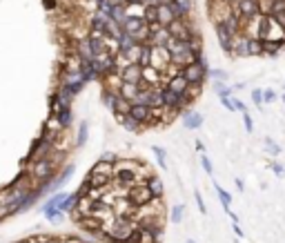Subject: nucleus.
Wrapping results in <instances>:
<instances>
[{"mask_svg": "<svg viewBox=\"0 0 285 243\" xmlns=\"http://www.w3.org/2000/svg\"><path fill=\"white\" fill-rule=\"evenodd\" d=\"M136 221L134 219H127V216H116L114 223L109 225V230L105 232V239L111 243H127L136 232Z\"/></svg>", "mask_w": 285, "mask_h": 243, "instance_id": "obj_1", "label": "nucleus"}, {"mask_svg": "<svg viewBox=\"0 0 285 243\" xmlns=\"http://www.w3.org/2000/svg\"><path fill=\"white\" fill-rule=\"evenodd\" d=\"M259 38L263 43H285V27L274 18V16H263V23H261V34Z\"/></svg>", "mask_w": 285, "mask_h": 243, "instance_id": "obj_2", "label": "nucleus"}, {"mask_svg": "<svg viewBox=\"0 0 285 243\" xmlns=\"http://www.w3.org/2000/svg\"><path fill=\"white\" fill-rule=\"evenodd\" d=\"M53 172H56V161L52 156L36 159L34 165H31V179L38 181L40 185H49L53 181Z\"/></svg>", "mask_w": 285, "mask_h": 243, "instance_id": "obj_3", "label": "nucleus"}, {"mask_svg": "<svg viewBox=\"0 0 285 243\" xmlns=\"http://www.w3.org/2000/svg\"><path fill=\"white\" fill-rule=\"evenodd\" d=\"M234 16L232 0H209V18L214 25H225Z\"/></svg>", "mask_w": 285, "mask_h": 243, "instance_id": "obj_4", "label": "nucleus"}, {"mask_svg": "<svg viewBox=\"0 0 285 243\" xmlns=\"http://www.w3.org/2000/svg\"><path fill=\"white\" fill-rule=\"evenodd\" d=\"M172 63V54H169V49L165 47V45H152V56H150V67L158 69V72H163L167 65Z\"/></svg>", "mask_w": 285, "mask_h": 243, "instance_id": "obj_5", "label": "nucleus"}, {"mask_svg": "<svg viewBox=\"0 0 285 243\" xmlns=\"http://www.w3.org/2000/svg\"><path fill=\"white\" fill-rule=\"evenodd\" d=\"M183 76L189 85H205V81L209 78V69L201 67L198 63L194 65H185L183 67Z\"/></svg>", "mask_w": 285, "mask_h": 243, "instance_id": "obj_6", "label": "nucleus"}, {"mask_svg": "<svg viewBox=\"0 0 285 243\" xmlns=\"http://www.w3.org/2000/svg\"><path fill=\"white\" fill-rule=\"evenodd\" d=\"M234 14L241 20H250L261 14L259 9V0H234Z\"/></svg>", "mask_w": 285, "mask_h": 243, "instance_id": "obj_7", "label": "nucleus"}, {"mask_svg": "<svg viewBox=\"0 0 285 243\" xmlns=\"http://www.w3.org/2000/svg\"><path fill=\"white\" fill-rule=\"evenodd\" d=\"M127 199H130L131 203L136 205V208H140V205H147V203H150L154 196H152V192H150V188H147V183H138V185H134V188L130 190Z\"/></svg>", "mask_w": 285, "mask_h": 243, "instance_id": "obj_8", "label": "nucleus"}, {"mask_svg": "<svg viewBox=\"0 0 285 243\" xmlns=\"http://www.w3.org/2000/svg\"><path fill=\"white\" fill-rule=\"evenodd\" d=\"M214 29H216V40H218V45H221V49L227 56H232V43H234V36L236 34H232L227 25H214Z\"/></svg>", "mask_w": 285, "mask_h": 243, "instance_id": "obj_9", "label": "nucleus"}, {"mask_svg": "<svg viewBox=\"0 0 285 243\" xmlns=\"http://www.w3.org/2000/svg\"><path fill=\"white\" fill-rule=\"evenodd\" d=\"M130 116L134 118V121H138L143 127L152 125V107L150 105H140V103H131Z\"/></svg>", "mask_w": 285, "mask_h": 243, "instance_id": "obj_10", "label": "nucleus"}, {"mask_svg": "<svg viewBox=\"0 0 285 243\" xmlns=\"http://www.w3.org/2000/svg\"><path fill=\"white\" fill-rule=\"evenodd\" d=\"M247 45H250V38H247L243 31H238V34L234 36V43H232V56H236V58H250Z\"/></svg>", "mask_w": 285, "mask_h": 243, "instance_id": "obj_11", "label": "nucleus"}, {"mask_svg": "<svg viewBox=\"0 0 285 243\" xmlns=\"http://www.w3.org/2000/svg\"><path fill=\"white\" fill-rule=\"evenodd\" d=\"M165 47L169 49V54H172V58H174V56H183V54H187V52H194V49H192V45H189L187 40L174 38V36H172V38L167 40V45H165Z\"/></svg>", "mask_w": 285, "mask_h": 243, "instance_id": "obj_12", "label": "nucleus"}, {"mask_svg": "<svg viewBox=\"0 0 285 243\" xmlns=\"http://www.w3.org/2000/svg\"><path fill=\"white\" fill-rule=\"evenodd\" d=\"M143 83H145L147 87H158V85H165L163 72H158V69H154V67H143Z\"/></svg>", "mask_w": 285, "mask_h": 243, "instance_id": "obj_13", "label": "nucleus"}, {"mask_svg": "<svg viewBox=\"0 0 285 243\" xmlns=\"http://www.w3.org/2000/svg\"><path fill=\"white\" fill-rule=\"evenodd\" d=\"M114 214H116V216H127V219H131V216H134V212H136V205L131 203L130 199H116V203H114Z\"/></svg>", "mask_w": 285, "mask_h": 243, "instance_id": "obj_14", "label": "nucleus"}, {"mask_svg": "<svg viewBox=\"0 0 285 243\" xmlns=\"http://www.w3.org/2000/svg\"><path fill=\"white\" fill-rule=\"evenodd\" d=\"M181 116H183V127H185V130H198V127L203 125V114H201V112L185 109Z\"/></svg>", "mask_w": 285, "mask_h": 243, "instance_id": "obj_15", "label": "nucleus"}, {"mask_svg": "<svg viewBox=\"0 0 285 243\" xmlns=\"http://www.w3.org/2000/svg\"><path fill=\"white\" fill-rule=\"evenodd\" d=\"M123 76V83H131V85H138L143 81V67L140 65H130L121 72Z\"/></svg>", "mask_w": 285, "mask_h": 243, "instance_id": "obj_16", "label": "nucleus"}, {"mask_svg": "<svg viewBox=\"0 0 285 243\" xmlns=\"http://www.w3.org/2000/svg\"><path fill=\"white\" fill-rule=\"evenodd\" d=\"M145 183H147V188H150V192H152L154 199H163V196H165V183H163V179H160L158 174H152Z\"/></svg>", "mask_w": 285, "mask_h": 243, "instance_id": "obj_17", "label": "nucleus"}, {"mask_svg": "<svg viewBox=\"0 0 285 243\" xmlns=\"http://www.w3.org/2000/svg\"><path fill=\"white\" fill-rule=\"evenodd\" d=\"M172 9H174L176 18H189V11H192V0H167Z\"/></svg>", "mask_w": 285, "mask_h": 243, "instance_id": "obj_18", "label": "nucleus"}, {"mask_svg": "<svg viewBox=\"0 0 285 243\" xmlns=\"http://www.w3.org/2000/svg\"><path fill=\"white\" fill-rule=\"evenodd\" d=\"M165 87H169V89H172V92H176V94H179V96H183V94L189 89V83H187V81H185V76H183V74H179V76L169 78L167 83H165Z\"/></svg>", "mask_w": 285, "mask_h": 243, "instance_id": "obj_19", "label": "nucleus"}, {"mask_svg": "<svg viewBox=\"0 0 285 243\" xmlns=\"http://www.w3.org/2000/svg\"><path fill=\"white\" fill-rule=\"evenodd\" d=\"M172 20H176V14H174V9H172V5H169V2H158V23L167 27Z\"/></svg>", "mask_w": 285, "mask_h": 243, "instance_id": "obj_20", "label": "nucleus"}, {"mask_svg": "<svg viewBox=\"0 0 285 243\" xmlns=\"http://www.w3.org/2000/svg\"><path fill=\"white\" fill-rule=\"evenodd\" d=\"M214 190H216V196H218V201H221L225 214H230V212H232V194H230L225 188H221L218 183H214Z\"/></svg>", "mask_w": 285, "mask_h": 243, "instance_id": "obj_21", "label": "nucleus"}, {"mask_svg": "<svg viewBox=\"0 0 285 243\" xmlns=\"http://www.w3.org/2000/svg\"><path fill=\"white\" fill-rule=\"evenodd\" d=\"M89 181V188H107V185L114 181V176H107V174H98V172H89L87 174Z\"/></svg>", "mask_w": 285, "mask_h": 243, "instance_id": "obj_22", "label": "nucleus"}, {"mask_svg": "<svg viewBox=\"0 0 285 243\" xmlns=\"http://www.w3.org/2000/svg\"><path fill=\"white\" fill-rule=\"evenodd\" d=\"M145 25H147V23H145L143 18H127L125 23H123V31H127V34L134 36V34H138V31L143 29Z\"/></svg>", "mask_w": 285, "mask_h": 243, "instance_id": "obj_23", "label": "nucleus"}, {"mask_svg": "<svg viewBox=\"0 0 285 243\" xmlns=\"http://www.w3.org/2000/svg\"><path fill=\"white\" fill-rule=\"evenodd\" d=\"M138 92H140V87H138V85H131V83H123L121 89H118V94H121V96L125 98V101H130V103L136 101Z\"/></svg>", "mask_w": 285, "mask_h": 243, "instance_id": "obj_24", "label": "nucleus"}, {"mask_svg": "<svg viewBox=\"0 0 285 243\" xmlns=\"http://www.w3.org/2000/svg\"><path fill=\"white\" fill-rule=\"evenodd\" d=\"M116 121L121 123V125L125 127L127 132H140V130H143V125H140L138 121H134V118H131L130 114H118V116H116Z\"/></svg>", "mask_w": 285, "mask_h": 243, "instance_id": "obj_25", "label": "nucleus"}, {"mask_svg": "<svg viewBox=\"0 0 285 243\" xmlns=\"http://www.w3.org/2000/svg\"><path fill=\"white\" fill-rule=\"evenodd\" d=\"M130 109H131V103L125 101V98L118 94L116 101H114V107H111V114H114V116H118V114H130Z\"/></svg>", "mask_w": 285, "mask_h": 243, "instance_id": "obj_26", "label": "nucleus"}, {"mask_svg": "<svg viewBox=\"0 0 285 243\" xmlns=\"http://www.w3.org/2000/svg\"><path fill=\"white\" fill-rule=\"evenodd\" d=\"M125 14H127V18H143L145 16V5L130 2V5H125Z\"/></svg>", "mask_w": 285, "mask_h": 243, "instance_id": "obj_27", "label": "nucleus"}, {"mask_svg": "<svg viewBox=\"0 0 285 243\" xmlns=\"http://www.w3.org/2000/svg\"><path fill=\"white\" fill-rule=\"evenodd\" d=\"M89 172H98V174H107V176H114V163H107V161L98 159L94 163V167Z\"/></svg>", "mask_w": 285, "mask_h": 243, "instance_id": "obj_28", "label": "nucleus"}, {"mask_svg": "<svg viewBox=\"0 0 285 243\" xmlns=\"http://www.w3.org/2000/svg\"><path fill=\"white\" fill-rule=\"evenodd\" d=\"M53 116L58 118V123H60V127H69L72 125V118H74V114H72V107H63V109H58V112L53 114Z\"/></svg>", "mask_w": 285, "mask_h": 243, "instance_id": "obj_29", "label": "nucleus"}, {"mask_svg": "<svg viewBox=\"0 0 285 243\" xmlns=\"http://www.w3.org/2000/svg\"><path fill=\"white\" fill-rule=\"evenodd\" d=\"M134 45H138V43L134 40V36L127 34V31H123L121 38H118V47H121V54H127L131 47H134Z\"/></svg>", "mask_w": 285, "mask_h": 243, "instance_id": "obj_30", "label": "nucleus"}, {"mask_svg": "<svg viewBox=\"0 0 285 243\" xmlns=\"http://www.w3.org/2000/svg\"><path fill=\"white\" fill-rule=\"evenodd\" d=\"M78 192H72L69 194L67 192V196H65V201L60 203V212H74V208H76V203H78Z\"/></svg>", "mask_w": 285, "mask_h": 243, "instance_id": "obj_31", "label": "nucleus"}, {"mask_svg": "<svg viewBox=\"0 0 285 243\" xmlns=\"http://www.w3.org/2000/svg\"><path fill=\"white\" fill-rule=\"evenodd\" d=\"M152 154L156 156L160 170H167V150H165V147H160V145H152Z\"/></svg>", "mask_w": 285, "mask_h": 243, "instance_id": "obj_32", "label": "nucleus"}, {"mask_svg": "<svg viewBox=\"0 0 285 243\" xmlns=\"http://www.w3.org/2000/svg\"><path fill=\"white\" fill-rule=\"evenodd\" d=\"M285 47V43H263V56H272V58H274V56H279V52L281 49Z\"/></svg>", "mask_w": 285, "mask_h": 243, "instance_id": "obj_33", "label": "nucleus"}, {"mask_svg": "<svg viewBox=\"0 0 285 243\" xmlns=\"http://www.w3.org/2000/svg\"><path fill=\"white\" fill-rule=\"evenodd\" d=\"M183 216H185V205L183 203L174 205V208L169 210V221H172L174 225H179L181 221H183Z\"/></svg>", "mask_w": 285, "mask_h": 243, "instance_id": "obj_34", "label": "nucleus"}, {"mask_svg": "<svg viewBox=\"0 0 285 243\" xmlns=\"http://www.w3.org/2000/svg\"><path fill=\"white\" fill-rule=\"evenodd\" d=\"M214 92H216L218 98H225V96H232L234 87H227L225 81H214Z\"/></svg>", "mask_w": 285, "mask_h": 243, "instance_id": "obj_35", "label": "nucleus"}, {"mask_svg": "<svg viewBox=\"0 0 285 243\" xmlns=\"http://www.w3.org/2000/svg\"><path fill=\"white\" fill-rule=\"evenodd\" d=\"M147 25L158 23V5H145V16H143Z\"/></svg>", "mask_w": 285, "mask_h": 243, "instance_id": "obj_36", "label": "nucleus"}, {"mask_svg": "<svg viewBox=\"0 0 285 243\" xmlns=\"http://www.w3.org/2000/svg\"><path fill=\"white\" fill-rule=\"evenodd\" d=\"M179 74H183V67H181V65H176V63H169L167 67L163 69V81H165V83H167L169 78L179 76Z\"/></svg>", "mask_w": 285, "mask_h": 243, "instance_id": "obj_37", "label": "nucleus"}, {"mask_svg": "<svg viewBox=\"0 0 285 243\" xmlns=\"http://www.w3.org/2000/svg\"><path fill=\"white\" fill-rule=\"evenodd\" d=\"M111 20L118 23L123 27V23L127 20V14H125V5H114V11H111Z\"/></svg>", "mask_w": 285, "mask_h": 243, "instance_id": "obj_38", "label": "nucleus"}, {"mask_svg": "<svg viewBox=\"0 0 285 243\" xmlns=\"http://www.w3.org/2000/svg\"><path fill=\"white\" fill-rule=\"evenodd\" d=\"M247 52H250V56H263V40L261 38H250Z\"/></svg>", "mask_w": 285, "mask_h": 243, "instance_id": "obj_39", "label": "nucleus"}, {"mask_svg": "<svg viewBox=\"0 0 285 243\" xmlns=\"http://www.w3.org/2000/svg\"><path fill=\"white\" fill-rule=\"evenodd\" d=\"M96 11L101 16H105V18H111V11H114V5H111L109 0H101L96 5Z\"/></svg>", "mask_w": 285, "mask_h": 243, "instance_id": "obj_40", "label": "nucleus"}, {"mask_svg": "<svg viewBox=\"0 0 285 243\" xmlns=\"http://www.w3.org/2000/svg\"><path fill=\"white\" fill-rule=\"evenodd\" d=\"M150 56H152V45H143V49H140V58H138L140 67H150Z\"/></svg>", "mask_w": 285, "mask_h": 243, "instance_id": "obj_41", "label": "nucleus"}, {"mask_svg": "<svg viewBox=\"0 0 285 243\" xmlns=\"http://www.w3.org/2000/svg\"><path fill=\"white\" fill-rule=\"evenodd\" d=\"M87 132H89V123L82 121L80 127H78V141H76V145H85V141H87Z\"/></svg>", "mask_w": 285, "mask_h": 243, "instance_id": "obj_42", "label": "nucleus"}, {"mask_svg": "<svg viewBox=\"0 0 285 243\" xmlns=\"http://www.w3.org/2000/svg\"><path fill=\"white\" fill-rule=\"evenodd\" d=\"M116 96H118V92H114V89H103V103H105L107 107H114V101H116Z\"/></svg>", "mask_w": 285, "mask_h": 243, "instance_id": "obj_43", "label": "nucleus"}, {"mask_svg": "<svg viewBox=\"0 0 285 243\" xmlns=\"http://www.w3.org/2000/svg\"><path fill=\"white\" fill-rule=\"evenodd\" d=\"M201 167L205 170L207 176H214V165H212V161H209L207 154H201Z\"/></svg>", "mask_w": 285, "mask_h": 243, "instance_id": "obj_44", "label": "nucleus"}, {"mask_svg": "<svg viewBox=\"0 0 285 243\" xmlns=\"http://www.w3.org/2000/svg\"><path fill=\"white\" fill-rule=\"evenodd\" d=\"M265 150L270 152L272 156H279V154H281V147L276 145V143L272 141V138H265Z\"/></svg>", "mask_w": 285, "mask_h": 243, "instance_id": "obj_45", "label": "nucleus"}, {"mask_svg": "<svg viewBox=\"0 0 285 243\" xmlns=\"http://www.w3.org/2000/svg\"><path fill=\"white\" fill-rule=\"evenodd\" d=\"M276 101V92L274 89H263V105H272Z\"/></svg>", "mask_w": 285, "mask_h": 243, "instance_id": "obj_46", "label": "nucleus"}, {"mask_svg": "<svg viewBox=\"0 0 285 243\" xmlns=\"http://www.w3.org/2000/svg\"><path fill=\"white\" fill-rule=\"evenodd\" d=\"M252 103L256 107H263V89H252Z\"/></svg>", "mask_w": 285, "mask_h": 243, "instance_id": "obj_47", "label": "nucleus"}, {"mask_svg": "<svg viewBox=\"0 0 285 243\" xmlns=\"http://www.w3.org/2000/svg\"><path fill=\"white\" fill-rule=\"evenodd\" d=\"M194 199H196L198 212H201V214H207V205H205V201H203V194H201V192H196V194H194Z\"/></svg>", "mask_w": 285, "mask_h": 243, "instance_id": "obj_48", "label": "nucleus"}, {"mask_svg": "<svg viewBox=\"0 0 285 243\" xmlns=\"http://www.w3.org/2000/svg\"><path fill=\"white\" fill-rule=\"evenodd\" d=\"M209 78H214V81H227V72H223V69H209Z\"/></svg>", "mask_w": 285, "mask_h": 243, "instance_id": "obj_49", "label": "nucleus"}, {"mask_svg": "<svg viewBox=\"0 0 285 243\" xmlns=\"http://www.w3.org/2000/svg\"><path fill=\"white\" fill-rule=\"evenodd\" d=\"M101 159H103V161H107V163H114V165H116L118 161H121L116 154H114V152H103V156H101Z\"/></svg>", "mask_w": 285, "mask_h": 243, "instance_id": "obj_50", "label": "nucleus"}, {"mask_svg": "<svg viewBox=\"0 0 285 243\" xmlns=\"http://www.w3.org/2000/svg\"><path fill=\"white\" fill-rule=\"evenodd\" d=\"M221 103H223V107H225L227 112H236V107H234V103H232V96L221 98Z\"/></svg>", "mask_w": 285, "mask_h": 243, "instance_id": "obj_51", "label": "nucleus"}, {"mask_svg": "<svg viewBox=\"0 0 285 243\" xmlns=\"http://www.w3.org/2000/svg\"><path fill=\"white\" fill-rule=\"evenodd\" d=\"M270 167L274 170L276 176H283V174H285V167L281 165V163H276V161H270Z\"/></svg>", "mask_w": 285, "mask_h": 243, "instance_id": "obj_52", "label": "nucleus"}, {"mask_svg": "<svg viewBox=\"0 0 285 243\" xmlns=\"http://www.w3.org/2000/svg\"><path fill=\"white\" fill-rule=\"evenodd\" d=\"M243 123H245V130H247V132H250V134H252V132H254V123H252V116H250V112H245V114H243Z\"/></svg>", "mask_w": 285, "mask_h": 243, "instance_id": "obj_53", "label": "nucleus"}, {"mask_svg": "<svg viewBox=\"0 0 285 243\" xmlns=\"http://www.w3.org/2000/svg\"><path fill=\"white\" fill-rule=\"evenodd\" d=\"M58 243H82V241L76 237H63V239H58Z\"/></svg>", "mask_w": 285, "mask_h": 243, "instance_id": "obj_54", "label": "nucleus"}, {"mask_svg": "<svg viewBox=\"0 0 285 243\" xmlns=\"http://www.w3.org/2000/svg\"><path fill=\"white\" fill-rule=\"evenodd\" d=\"M232 230H234V234H236L238 239H243V237H245V232H243V230H241V225H238V223H232Z\"/></svg>", "mask_w": 285, "mask_h": 243, "instance_id": "obj_55", "label": "nucleus"}, {"mask_svg": "<svg viewBox=\"0 0 285 243\" xmlns=\"http://www.w3.org/2000/svg\"><path fill=\"white\" fill-rule=\"evenodd\" d=\"M196 150L201 152V154H205V145H203V141H198V138H196Z\"/></svg>", "mask_w": 285, "mask_h": 243, "instance_id": "obj_56", "label": "nucleus"}, {"mask_svg": "<svg viewBox=\"0 0 285 243\" xmlns=\"http://www.w3.org/2000/svg\"><path fill=\"white\" fill-rule=\"evenodd\" d=\"M274 18L279 20V23H281V25H283V27H285V14H279V16H274Z\"/></svg>", "mask_w": 285, "mask_h": 243, "instance_id": "obj_57", "label": "nucleus"}, {"mask_svg": "<svg viewBox=\"0 0 285 243\" xmlns=\"http://www.w3.org/2000/svg\"><path fill=\"white\" fill-rule=\"evenodd\" d=\"M236 188H238V190H241V192L245 190V185H243V181H241V179H236Z\"/></svg>", "mask_w": 285, "mask_h": 243, "instance_id": "obj_58", "label": "nucleus"}, {"mask_svg": "<svg viewBox=\"0 0 285 243\" xmlns=\"http://www.w3.org/2000/svg\"><path fill=\"white\" fill-rule=\"evenodd\" d=\"M111 5H125V0H109Z\"/></svg>", "mask_w": 285, "mask_h": 243, "instance_id": "obj_59", "label": "nucleus"}, {"mask_svg": "<svg viewBox=\"0 0 285 243\" xmlns=\"http://www.w3.org/2000/svg\"><path fill=\"white\" fill-rule=\"evenodd\" d=\"M187 243H196V241H194V239H187Z\"/></svg>", "mask_w": 285, "mask_h": 243, "instance_id": "obj_60", "label": "nucleus"}, {"mask_svg": "<svg viewBox=\"0 0 285 243\" xmlns=\"http://www.w3.org/2000/svg\"><path fill=\"white\" fill-rule=\"evenodd\" d=\"M281 101H283V103H285V92H283V96H281Z\"/></svg>", "mask_w": 285, "mask_h": 243, "instance_id": "obj_61", "label": "nucleus"}, {"mask_svg": "<svg viewBox=\"0 0 285 243\" xmlns=\"http://www.w3.org/2000/svg\"><path fill=\"white\" fill-rule=\"evenodd\" d=\"M283 92H285V85H283Z\"/></svg>", "mask_w": 285, "mask_h": 243, "instance_id": "obj_62", "label": "nucleus"}, {"mask_svg": "<svg viewBox=\"0 0 285 243\" xmlns=\"http://www.w3.org/2000/svg\"><path fill=\"white\" fill-rule=\"evenodd\" d=\"M163 2H167V0H163Z\"/></svg>", "mask_w": 285, "mask_h": 243, "instance_id": "obj_63", "label": "nucleus"}, {"mask_svg": "<svg viewBox=\"0 0 285 243\" xmlns=\"http://www.w3.org/2000/svg\"><path fill=\"white\" fill-rule=\"evenodd\" d=\"M232 2H234V0H232Z\"/></svg>", "mask_w": 285, "mask_h": 243, "instance_id": "obj_64", "label": "nucleus"}]
</instances>
